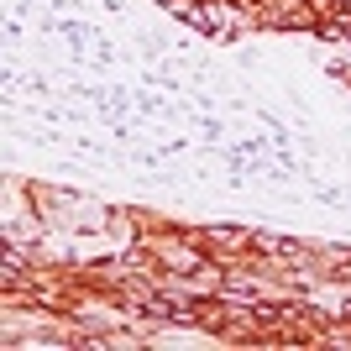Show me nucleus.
<instances>
[{
  "mask_svg": "<svg viewBox=\"0 0 351 351\" xmlns=\"http://www.w3.org/2000/svg\"><path fill=\"white\" fill-rule=\"evenodd\" d=\"M210 236H215V241H247L252 231H241V226H236V231H226V226H215V231H210Z\"/></svg>",
  "mask_w": 351,
  "mask_h": 351,
  "instance_id": "1",
  "label": "nucleus"
}]
</instances>
